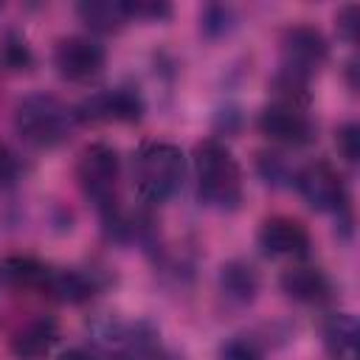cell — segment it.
I'll return each instance as SVG.
<instances>
[{
    "label": "cell",
    "instance_id": "52a82bcc",
    "mask_svg": "<svg viewBox=\"0 0 360 360\" xmlns=\"http://www.w3.org/2000/svg\"><path fill=\"white\" fill-rule=\"evenodd\" d=\"M107 51L101 42L84 34L62 37L53 48V68L68 82H90L104 70Z\"/></svg>",
    "mask_w": 360,
    "mask_h": 360
},
{
    "label": "cell",
    "instance_id": "7a4b0ae2",
    "mask_svg": "<svg viewBox=\"0 0 360 360\" xmlns=\"http://www.w3.org/2000/svg\"><path fill=\"white\" fill-rule=\"evenodd\" d=\"M186 177V155L177 143L169 141H146L138 146L132 158V180L138 197L149 205H160L172 200Z\"/></svg>",
    "mask_w": 360,
    "mask_h": 360
},
{
    "label": "cell",
    "instance_id": "8992f818",
    "mask_svg": "<svg viewBox=\"0 0 360 360\" xmlns=\"http://www.w3.org/2000/svg\"><path fill=\"white\" fill-rule=\"evenodd\" d=\"M76 110L79 124H135L143 118V96L135 87H112L87 96Z\"/></svg>",
    "mask_w": 360,
    "mask_h": 360
},
{
    "label": "cell",
    "instance_id": "3957f363",
    "mask_svg": "<svg viewBox=\"0 0 360 360\" xmlns=\"http://www.w3.org/2000/svg\"><path fill=\"white\" fill-rule=\"evenodd\" d=\"M76 124V110L51 93H28L14 107L17 135L37 149H53L65 143L73 135Z\"/></svg>",
    "mask_w": 360,
    "mask_h": 360
},
{
    "label": "cell",
    "instance_id": "30bf717a",
    "mask_svg": "<svg viewBox=\"0 0 360 360\" xmlns=\"http://www.w3.org/2000/svg\"><path fill=\"white\" fill-rule=\"evenodd\" d=\"M62 332H59V321L51 315H37L31 321H25L8 340V349L14 354V360H45L53 346L59 343Z\"/></svg>",
    "mask_w": 360,
    "mask_h": 360
},
{
    "label": "cell",
    "instance_id": "e0dca14e",
    "mask_svg": "<svg viewBox=\"0 0 360 360\" xmlns=\"http://www.w3.org/2000/svg\"><path fill=\"white\" fill-rule=\"evenodd\" d=\"M0 65L8 70H28L34 65V53L31 45L25 42L22 34L17 31H6L0 39Z\"/></svg>",
    "mask_w": 360,
    "mask_h": 360
},
{
    "label": "cell",
    "instance_id": "ba28073f",
    "mask_svg": "<svg viewBox=\"0 0 360 360\" xmlns=\"http://www.w3.org/2000/svg\"><path fill=\"white\" fill-rule=\"evenodd\" d=\"M256 127L264 138H270L273 143H281V146H307L315 138V124L307 115V110L301 104H290V101L267 104L259 112Z\"/></svg>",
    "mask_w": 360,
    "mask_h": 360
},
{
    "label": "cell",
    "instance_id": "2e32d148",
    "mask_svg": "<svg viewBox=\"0 0 360 360\" xmlns=\"http://www.w3.org/2000/svg\"><path fill=\"white\" fill-rule=\"evenodd\" d=\"M76 14L96 34H115L129 22L124 0H82L76 6Z\"/></svg>",
    "mask_w": 360,
    "mask_h": 360
},
{
    "label": "cell",
    "instance_id": "6da1fadb",
    "mask_svg": "<svg viewBox=\"0 0 360 360\" xmlns=\"http://www.w3.org/2000/svg\"><path fill=\"white\" fill-rule=\"evenodd\" d=\"M194 180L197 200L208 208L236 211L245 197L242 169L233 152L217 138H205L194 146Z\"/></svg>",
    "mask_w": 360,
    "mask_h": 360
},
{
    "label": "cell",
    "instance_id": "5bb4252c",
    "mask_svg": "<svg viewBox=\"0 0 360 360\" xmlns=\"http://www.w3.org/2000/svg\"><path fill=\"white\" fill-rule=\"evenodd\" d=\"M219 292L236 304V307H248L256 292H259V273L250 262L245 259H231L219 267Z\"/></svg>",
    "mask_w": 360,
    "mask_h": 360
},
{
    "label": "cell",
    "instance_id": "ac0fdd59",
    "mask_svg": "<svg viewBox=\"0 0 360 360\" xmlns=\"http://www.w3.org/2000/svg\"><path fill=\"white\" fill-rule=\"evenodd\" d=\"M233 25H236L233 22V8H228V6H205L202 14H200V31L211 39L228 34Z\"/></svg>",
    "mask_w": 360,
    "mask_h": 360
},
{
    "label": "cell",
    "instance_id": "ffe728a7",
    "mask_svg": "<svg viewBox=\"0 0 360 360\" xmlns=\"http://www.w3.org/2000/svg\"><path fill=\"white\" fill-rule=\"evenodd\" d=\"M219 360H264V352L253 338L233 335L219 346Z\"/></svg>",
    "mask_w": 360,
    "mask_h": 360
},
{
    "label": "cell",
    "instance_id": "cb8c5ba5",
    "mask_svg": "<svg viewBox=\"0 0 360 360\" xmlns=\"http://www.w3.org/2000/svg\"><path fill=\"white\" fill-rule=\"evenodd\" d=\"M17 174H20V158H17V152L11 146L0 143V188L8 186V183H14Z\"/></svg>",
    "mask_w": 360,
    "mask_h": 360
},
{
    "label": "cell",
    "instance_id": "9c48e42d",
    "mask_svg": "<svg viewBox=\"0 0 360 360\" xmlns=\"http://www.w3.org/2000/svg\"><path fill=\"white\" fill-rule=\"evenodd\" d=\"M259 248L276 259H304L309 253V231L304 222L276 214L259 225Z\"/></svg>",
    "mask_w": 360,
    "mask_h": 360
},
{
    "label": "cell",
    "instance_id": "d4e9b609",
    "mask_svg": "<svg viewBox=\"0 0 360 360\" xmlns=\"http://www.w3.org/2000/svg\"><path fill=\"white\" fill-rule=\"evenodd\" d=\"M56 360H96L90 352H84V349H68V352H62Z\"/></svg>",
    "mask_w": 360,
    "mask_h": 360
},
{
    "label": "cell",
    "instance_id": "d6986e66",
    "mask_svg": "<svg viewBox=\"0 0 360 360\" xmlns=\"http://www.w3.org/2000/svg\"><path fill=\"white\" fill-rule=\"evenodd\" d=\"M124 11L129 22H160L172 17L169 3H146V0H124Z\"/></svg>",
    "mask_w": 360,
    "mask_h": 360
},
{
    "label": "cell",
    "instance_id": "7402d4cb",
    "mask_svg": "<svg viewBox=\"0 0 360 360\" xmlns=\"http://www.w3.org/2000/svg\"><path fill=\"white\" fill-rule=\"evenodd\" d=\"M256 166H259V174L264 177V183H273V186H281V183L292 180V174H295V172L287 169V163L281 160V155H273V152H262L259 160H256Z\"/></svg>",
    "mask_w": 360,
    "mask_h": 360
},
{
    "label": "cell",
    "instance_id": "603a6c76",
    "mask_svg": "<svg viewBox=\"0 0 360 360\" xmlns=\"http://www.w3.org/2000/svg\"><path fill=\"white\" fill-rule=\"evenodd\" d=\"M335 25H338V37H343L346 42H354L357 39V25H360V8L354 3L343 6L335 14Z\"/></svg>",
    "mask_w": 360,
    "mask_h": 360
},
{
    "label": "cell",
    "instance_id": "8fae6325",
    "mask_svg": "<svg viewBox=\"0 0 360 360\" xmlns=\"http://www.w3.org/2000/svg\"><path fill=\"white\" fill-rule=\"evenodd\" d=\"M53 267L37 256L11 253L0 259V284L17 292H45Z\"/></svg>",
    "mask_w": 360,
    "mask_h": 360
},
{
    "label": "cell",
    "instance_id": "4fadbf2b",
    "mask_svg": "<svg viewBox=\"0 0 360 360\" xmlns=\"http://www.w3.org/2000/svg\"><path fill=\"white\" fill-rule=\"evenodd\" d=\"M323 346L332 360H360V326L352 312H329L323 318Z\"/></svg>",
    "mask_w": 360,
    "mask_h": 360
},
{
    "label": "cell",
    "instance_id": "44dd1931",
    "mask_svg": "<svg viewBox=\"0 0 360 360\" xmlns=\"http://www.w3.org/2000/svg\"><path fill=\"white\" fill-rule=\"evenodd\" d=\"M335 146H338V152L343 155V160L354 166V163L360 160V127H357L354 121H346V124L335 132Z\"/></svg>",
    "mask_w": 360,
    "mask_h": 360
},
{
    "label": "cell",
    "instance_id": "7c38bea8",
    "mask_svg": "<svg viewBox=\"0 0 360 360\" xmlns=\"http://www.w3.org/2000/svg\"><path fill=\"white\" fill-rule=\"evenodd\" d=\"M287 298L298 304H323L332 295V281L321 267L312 264H292L278 278Z\"/></svg>",
    "mask_w": 360,
    "mask_h": 360
},
{
    "label": "cell",
    "instance_id": "277c9868",
    "mask_svg": "<svg viewBox=\"0 0 360 360\" xmlns=\"http://www.w3.org/2000/svg\"><path fill=\"white\" fill-rule=\"evenodd\" d=\"M118 177L121 158L110 143H87L76 160V183L82 194L96 205L101 219L107 222L118 211Z\"/></svg>",
    "mask_w": 360,
    "mask_h": 360
},
{
    "label": "cell",
    "instance_id": "9a60e30c",
    "mask_svg": "<svg viewBox=\"0 0 360 360\" xmlns=\"http://www.w3.org/2000/svg\"><path fill=\"white\" fill-rule=\"evenodd\" d=\"M98 281L93 273L76 270V267H53L45 292L62 304H84L96 295Z\"/></svg>",
    "mask_w": 360,
    "mask_h": 360
},
{
    "label": "cell",
    "instance_id": "5b68a950",
    "mask_svg": "<svg viewBox=\"0 0 360 360\" xmlns=\"http://www.w3.org/2000/svg\"><path fill=\"white\" fill-rule=\"evenodd\" d=\"M292 183L301 200L321 214H343L349 211V194L340 172L326 160H312L292 174Z\"/></svg>",
    "mask_w": 360,
    "mask_h": 360
}]
</instances>
